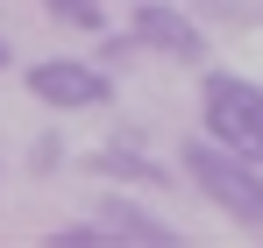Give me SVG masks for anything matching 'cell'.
<instances>
[{"label": "cell", "mask_w": 263, "mask_h": 248, "mask_svg": "<svg viewBox=\"0 0 263 248\" xmlns=\"http://www.w3.org/2000/svg\"><path fill=\"white\" fill-rule=\"evenodd\" d=\"M178 163H185V177L199 184L206 206H220L235 227H263V163H249L242 149H228L214 135H192Z\"/></svg>", "instance_id": "cell-1"}, {"label": "cell", "mask_w": 263, "mask_h": 248, "mask_svg": "<svg viewBox=\"0 0 263 248\" xmlns=\"http://www.w3.org/2000/svg\"><path fill=\"white\" fill-rule=\"evenodd\" d=\"M199 121H206L214 142H228V149H242L249 163H263V85L235 78V71H206Z\"/></svg>", "instance_id": "cell-2"}, {"label": "cell", "mask_w": 263, "mask_h": 248, "mask_svg": "<svg viewBox=\"0 0 263 248\" xmlns=\"http://www.w3.org/2000/svg\"><path fill=\"white\" fill-rule=\"evenodd\" d=\"M29 92L43 107H57V114H79V107H107L114 78L92 71L86 57H43V64H29Z\"/></svg>", "instance_id": "cell-3"}, {"label": "cell", "mask_w": 263, "mask_h": 248, "mask_svg": "<svg viewBox=\"0 0 263 248\" xmlns=\"http://www.w3.org/2000/svg\"><path fill=\"white\" fill-rule=\"evenodd\" d=\"M128 29H135V43H149V50H157V57H171V64H199V57H206V29H199L185 7L142 0Z\"/></svg>", "instance_id": "cell-4"}, {"label": "cell", "mask_w": 263, "mask_h": 248, "mask_svg": "<svg viewBox=\"0 0 263 248\" xmlns=\"http://www.w3.org/2000/svg\"><path fill=\"white\" fill-rule=\"evenodd\" d=\"M92 220L107 227V241H128V248H178V241H185L178 227H164L157 213L128 206V199H100V206H92Z\"/></svg>", "instance_id": "cell-5"}, {"label": "cell", "mask_w": 263, "mask_h": 248, "mask_svg": "<svg viewBox=\"0 0 263 248\" xmlns=\"http://www.w3.org/2000/svg\"><path fill=\"white\" fill-rule=\"evenodd\" d=\"M92 170H114V177H128V184H171L164 170L149 163V156H135V149H100V156H92Z\"/></svg>", "instance_id": "cell-6"}, {"label": "cell", "mask_w": 263, "mask_h": 248, "mask_svg": "<svg viewBox=\"0 0 263 248\" xmlns=\"http://www.w3.org/2000/svg\"><path fill=\"white\" fill-rule=\"evenodd\" d=\"M43 7L64 22V29H86V36H100V29H107V7H100V0H43Z\"/></svg>", "instance_id": "cell-7"}, {"label": "cell", "mask_w": 263, "mask_h": 248, "mask_svg": "<svg viewBox=\"0 0 263 248\" xmlns=\"http://www.w3.org/2000/svg\"><path fill=\"white\" fill-rule=\"evenodd\" d=\"M50 241L57 248H107V227H100V220H71V227H57Z\"/></svg>", "instance_id": "cell-8"}, {"label": "cell", "mask_w": 263, "mask_h": 248, "mask_svg": "<svg viewBox=\"0 0 263 248\" xmlns=\"http://www.w3.org/2000/svg\"><path fill=\"white\" fill-rule=\"evenodd\" d=\"M0 64H7V43H0Z\"/></svg>", "instance_id": "cell-9"}]
</instances>
